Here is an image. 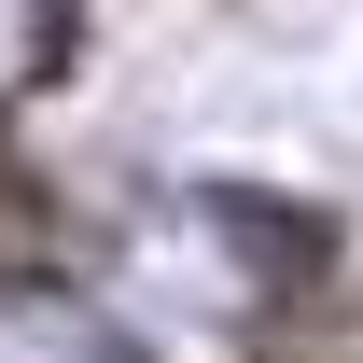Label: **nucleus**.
I'll return each instance as SVG.
<instances>
[{"instance_id":"f257e3e1","label":"nucleus","mask_w":363,"mask_h":363,"mask_svg":"<svg viewBox=\"0 0 363 363\" xmlns=\"http://www.w3.org/2000/svg\"><path fill=\"white\" fill-rule=\"evenodd\" d=\"M210 224H224V252L252 266V294H335V210H279V196L224 182Z\"/></svg>"}]
</instances>
